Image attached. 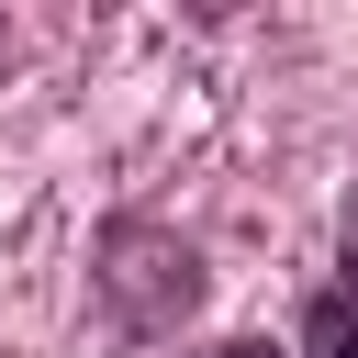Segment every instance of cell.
I'll return each mask as SVG.
<instances>
[{
  "instance_id": "277c9868",
  "label": "cell",
  "mask_w": 358,
  "mask_h": 358,
  "mask_svg": "<svg viewBox=\"0 0 358 358\" xmlns=\"http://www.w3.org/2000/svg\"><path fill=\"white\" fill-rule=\"evenodd\" d=\"M336 246H347V280H358V190H347V213H336Z\"/></svg>"
},
{
  "instance_id": "6da1fadb",
  "label": "cell",
  "mask_w": 358,
  "mask_h": 358,
  "mask_svg": "<svg viewBox=\"0 0 358 358\" xmlns=\"http://www.w3.org/2000/svg\"><path fill=\"white\" fill-rule=\"evenodd\" d=\"M90 291H101V313H112L123 336H179V324L201 313V257H190V235L123 213V224H101V268H90Z\"/></svg>"
},
{
  "instance_id": "7a4b0ae2",
  "label": "cell",
  "mask_w": 358,
  "mask_h": 358,
  "mask_svg": "<svg viewBox=\"0 0 358 358\" xmlns=\"http://www.w3.org/2000/svg\"><path fill=\"white\" fill-rule=\"evenodd\" d=\"M291 358H358V280H324L302 302V347Z\"/></svg>"
},
{
  "instance_id": "3957f363",
  "label": "cell",
  "mask_w": 358,
  "mask_h": 358,
  "mask_svg": "<svg viewBox=\"0 0 358 358\" xmlns=\"http://www.w3.org/2000/svg\"><path fill=\"white\" fill-rule=\"evenodd\" d=\"M213 358H291V347H268V336H224Z\"/></svg>"
}]
</instances>
